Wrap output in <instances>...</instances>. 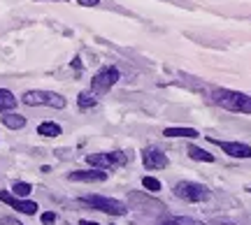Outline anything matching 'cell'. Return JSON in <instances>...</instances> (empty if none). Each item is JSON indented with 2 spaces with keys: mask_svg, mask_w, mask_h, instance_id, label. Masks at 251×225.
<instances>
[{
  "mask_svg": "<svg viewBox=\"0 0 251 225\" xmlns=\"http://www.w3.org/2000/svg\"><path fill=\"white\" fill-rule=\"evenodd\" d=\"M42 223H45V225H54L56 223V214H54V211H45V214H42Z\"/></svg>",
  "mask_w": 251,
  "mask_h": 225,
  "instance_id": "ffe728a7",
  "label": "cell"
},
{
  "mask_svg": "<svg viewBox=\"0 0 251 225\" xmlns=\"http://www.w3.org/2000/svg\"><path fill=\"white\" fill-rule=\"evenodd\" d=\"M212 100L219 107L228 109V112H237V114H251V98L247 93L240 90H228V89H214L212 90Z\"/></svg>",
  "mask_w": 251,
  "mask_h": 225,
  "instance_id": "6da1fadb",
  "label": "cell"
},
{
  "mask_svg": "<svg viewBox=\"0 0 251 225\" xmlns=\"http://www.w3.org/2000/svg\"><path fill=\"white\" fill-rule=\"evenodd\" d=\"M2 121V126L9 128V130H21V128L26 126V116H21V114H14V112H7V114H2L0 116Z\"/></svg>",
  "mask_w": 251,
  "mask_h": 225,
  "instance_id": "8fae6325",
  "label": "cell"
},
{
  "mask_svg": "<svg viewBox=\"0 0 251 225\" xmlns=\"http://www.w3.org/2000/svg\"><path fill=\"white\" fill-rule=\"evenodd\" d=\"M79 202L91 209H96V211L109 214V216H124L128 211V207L124 202H119L114 198H102V195H84V198H79Z\"/></svg>",
  "mask_w": 251,
  "mask_h": 225,
  "instance_id": "3957f363",
  "label": "cell"
},
{
  "mask_svg": "<svg viewBox=\"0 0 251 225\" xmlns=\"http://www.w3.org/2000/svg\"><path fill=\"white\" fill-rule=\"evenodd\" d=\"M81 7H96V5H100V0H77Z\"/></svg>",
  "mask_w": 251,
  "mask_h": 225,
  "instance_id": "7402d4cb",
  "label": "cell"
},
{
  "mask_svg": "<svg viewBox=\"0 0 251 225\" xmlns=\"http://www.w3.org/2000/svg\"><path fill=\"white\" fill-rule=\"evenodd\" d=\"M77 105H79V109H91L98 105V98L91 90H81L79 95H77Z\"/></svg>",
  "mask_w": 251,
  "mask_h": 225,
  "instance_id": "2e32d148",
  "label": "cell"
},
{
  "mask_svg": "<svg viewBox=\"0 0 251 225\" xmlns=\"http://www.w3.org/2000/svg\"><path fill=\"white\" fill-rule=\"evenodd\" d=\"M209 142L216 144L224 153L233 156V158H251L249 144H242V142H224V139H216V137H209Z\"/></svg>",
  "mask_w": 251,
  "mask_h": 225,
  "instance_id": "9c48e42d",
  "label": "cell"
},
{
  "mask_svg": "<svg viewBox=\"0 0 251 225\" xmlns=\"http://www.w3.org/2000/svg\"><path fill=\"white\" fill-rule=\"evenodd\" d=\"M86 162L89 165H93V167H98V170H114V167H121V165H126L128 162V158H126L121 151H109V153H89L86 156Z\"/></svg>",
  "mask_w": 251,
  "mask_h": 225,
  "instance_id": "8992f818",
  "label": "cell"
},
{
  "mask_svg": "<svg viewBox=\"0 0 251 225\" xmlns=\"http://www.w3.org/2000/svg\"><path fill=\"white\" fill-rule=\"evenodd\" d=\"M221 225H230V223H221Z\"/></svg>",
  "mask_w": 251,
  "mask_h": 225,
  "instance_id": "cb8c5ba5",
  "label": "cell"
},
{
  "mask_svg": "<svg viewBox=\"0 0 251 225\" xmlns=\"http://www.w3.org/2000/svg\"><path fill=\"white\" fill-rule=\"evenodd\" d=\"M70 181H81V183H100V181L107 179V172L105 170H75L68 174Z\"/></svg>",
  "mask_w": 251,
  "mask_h": 225,
  "instance_id": "30bf717a",
  "label": "cell"
},
{
  "mask_svg": "<svg viewBox=\"0 0 251 225\" xmlns=\"http://www.w3.org/2000/svg\"><path fill=\"white\" fill-rule=\"evenodd\" d=\"M142 165L147 170H163V167H168V156L156 146H147L142 149Z\"/></svg>",
  "mask_w": 251,
  "mask_h": 225,
  "instance_id": "ba28073f",
  "label": "cell"
},
{
  "mask_svg": "<svg viewBox=\"0 0 251 225\" xmlns=\"http://www.w3.org/2000/svg\"><path fill=\"white\" fill-rule=\"evenodd\" d=\"M63 2H68V0H63Z\"/></svg>",
  "mask_w": 251,
  "mask_h": 225,
  "instance_id": "d4e9b609",
  "label": "cell"
},
{
  "mask_svg": "<svg viewBox=\"0 0 251 225\" xmlns=\"http://www.w3.org/2000/svg\"><path fill=\"white\" fill-rule=\"evenodd\" d=\"M37 135L42 137H58L61 135V126L54 123V121H45V123H40L37 126Z\"/></svg>",
  "mask_w": 251,
  "mask_h": 225,
  "instance_id": "5bb4252c",
  "label": "cell"
},
{
  "mask_svg": "<svg viewBox=\"0 0 251 225\" xmlns=\"http://www.w3.org/2000/svg\"><path fill=\"white\" fill-rule=\"evenodd\" d=\"M0 225H24V223L17 221V218H12V216H2L0 218Z\"/></svg>",
  "mask_w": 251,
  "mask_h": 225,
  "instance_id": "44dd1931",
  "label": "cell"
},
{
  "mask_svg": "<svg viewBox=\"0 0 251 225\" xmlns=\"http://www.w3.org/2000/svg\"><path fill=\"white\" fill-rule=\"evenodd\" d=\"M79 225H100V223H96V221H86V218H81Z\"/></svg>",
  "mask_w": 251,
  "mask_h": 225,
  "instance_id": "603a6c76",
  "label": "cell"
},
{
  "mask_svg": "<svg viewBox=\"0 0 251 225\" xmlns=\"http://www.w3.org/2000/svg\"><path fill=\"white\" fill-rule=\"evenodd\" d=\"M17 107V98H14V93L7 89H0V112L2 114H7L12 109Z\"/></svg>",
  "mask_w": 251,
  "mask_h": 225,
  "instance_id": "7c38bea8",
  "label": "cell"
},
{
  "mask_svg": "<svg viewBox=\"0 0 251 225\" xmlns=\"http://www.w3.org/2000/svg\"><path fill=\"white\" fill-rule=\"evenodd\" d=\"M172 190L184 202H205V200L212 198V190L202 183H198V181H179V183H175Z\"/></svg>",
  "mask_w": 251,
  "mask_h": 225,
  "instance_id": "277c9868",
  "label": "cell"
},
{
  "mask_svg": "<svg viewBox=\"0 0 251 225\" xmlns=\"http://www.w3.org/2000/svg\"><path fill=\"white\" fill-rule=\"evenodd\" d=\"M142 186L149 190V193H158V190H163L161 181L153 179V177H142Z\"/></svg>",
  "mask_w": 251,
  "mask_h": 225,
  "instance_id": "d6986e66",
  "label": "cell"
},
{
  "mask_svg": "<svg viewBox=\"0 0 251 225\" xmlns=\"http://www.w3.org/2000/svg\"><path fill=\"white\" fill-rule=\"evenodd\" d=\"M188 156L193 158V160H202V162H214V156L212 153H207L205 149H200V146H196V144H188Z\"/></svg>",
  "mask_w": 251,
  "mask_h": 225,
  "instance_id": "9a60e30c",
  "label": "cell"
},
{
  "mask_svg": "<svg viewBox=\"0 0 251 225\" xmlns=\"http://www.w3.org/2000/svg\"><path fill=\"white\" fill-rule=\"evenodd\" d=\"M0 202H5V204H9L12 209H17L19 214H26V216L37 214V204H35V202L24 200V198H17V195H12V193H7V190H0Z\"/></svg>",
  "mask_w": 251,
  "mask_h": 225,
  "instance_id": "52a82bcc",
  "label": "cell"
},
{
  "mask_svg": "<svg viewBox=\"0 0 251 225\" xmlns=\"http://www.w3.org/2000/svg\"><path fill=\"white\" fill-rule=\"evenodd\" d=\"M119 77H121V72H119V68H102L93 79H91V93L98 98V95H105L114 84L119 81Z\"/></svg>",
  "mask_w": 251,
  "mask_h": 225,
  "instance_id": "5b68a950",
  "label": "cell"
},
{
  "mask_svg": "<svg viewBox=\"0 0 251 225\" xmlns=\"http://www.w3.org/2000/svg\"><path fill=\"white\" fill-rule=\"evenodd\" d=\"M156 225H205V223H200V221L188 218V216H165V218H161Z\"/></svg>",
  "mask_w": 251,
  "mask_h": 225,
  "instance_id": "4fadbf2b",
  "label": "cell"
},
{
  "mask_svg": "<svg viewBox=\"0 0 251 225\" xmlns=\"http://www.w3.org/2000/svg\"><path fill=\"white\" fill-rule=\"evenodd\" d=\"M33 193V186L26 183V181H17L14 186H12V195H17V198H28Z\"/></svg>",
  "mask_w": 251,
  "mask_h": 225,
  "instance_id": "ac0fdd59",
  "label": "cell"
},
{
  "mask_svg": "<svg viewBox=\"0 0 251 225\" xmlns=\"http://www.w3.org/2000/svg\"><path fill=\"white\" fill-rule=\"evenodd\" d=\"M24 105L28 107H51V109H63L68 102L63 98L61 93H54V90H26L24 93Z\"/></svg>",
  "mask_w": 251,
  "mask_h": 225,
  "instance_id": "7a4b0ae2",
  "label": "cell"
},
{
  "mask_svg": "<svg viewBox=\"0 0 251 225\" xmlns=\"http://www.w3.org/2000/svg\"><path fill=\"white\" fill-rule=\"evenodd\" d=\"M163 137H198V130H193V128H165Z\"/></svg>",
  "mask_w": 251,
  "mask_h": 225,
  "instance_id": "e0dca14e",
  "label": "cell"
}]
</instances>
